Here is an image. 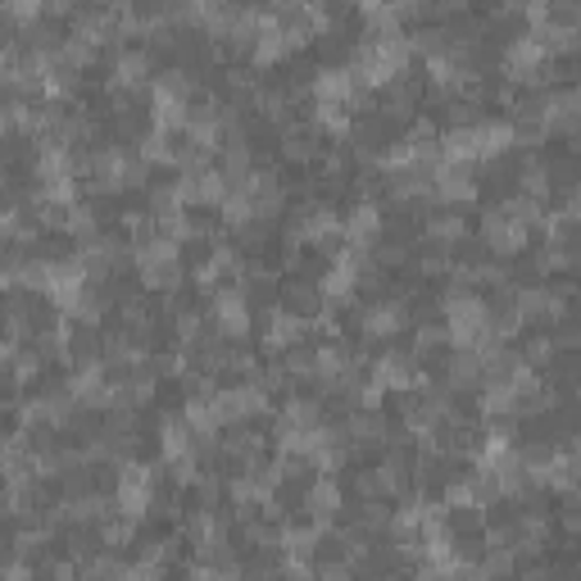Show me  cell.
<instances>
[{
  "label": "cell",
  "mask_w": 581,
  "mask_h": 581,
  "mask_svg": "<svg viewBox=\"0 0 581 581\" xmlns=\"http://www.w3.org/2000/svg\"><path fill=\"white\" fill-rule=\"evenodd\" d=\"M446 336L459 350H487L496 346V314L472 290H450L446 296Z\"/></svg>",
  "instance_id": "1"
},
{
  "label": "cell",
  "mask_w": 581,
  "mask_h": 581,
  "mask_svg": "<svg viewBox=\"0 0 581 581\" xmlns=\"http://www.w3.org/2000/svg\"><path fill=\"white\" fill-rule=\"evenodd\" d=\"M409 69V41L405 32H391V37H368L359 41V51H355V82L359 86H381V82H400Z\"/></svg>",
  "instance_id": "2"
},
{
  "label": "cell",
  "mask_w": 581,
  "mask_h": 581,
  "mask_svg": "<svg viewBox=\"0 0 581 581\" xmlns=\"http://www.w3.org/2000/svg\"><path fill=\"white\" fill-rule=\"evenodd\" d=\"M136 273L151 290H169L182 282V255H177V241L169 236H145L136 246Z\"/></svg>",
  "instance_id": "3"
},
{
  "label": "cell",
  "mask_w": 581,
  "mask_h": 581,
  "mask_svg": "<svg viewBox=\"0 0 581 581\" xmlns=\"http://www.w3.org/2000/svg\"><path fill=\"white\" fill-rule=\"evenodd\" d=\"M114 504H119V513H123L128 522L151 509V504H155V477H151V468L128 463V468L114 477Z\"/></svg>",
  "instance_id": "4"
},
{
  "label": "cell",
  "mask_w": 581,
  "mask_h": 581,
  "mask_svg": "<svg viewBox=\"0 0 581 581\" xmlns=\"http://www.w3.org/2000/svg\"><path fill=\"white\" fill-rule=\"evenodd\" d=\"M546 64H550V45H546L537 32H518V37L509 41V51H504V73H509V78L527 82V78H537Z\"/></svg>",
  "instance_id": "5"
},
{
  "label": "cell",
  "mask_w": 581,
  "mask_h": 581,
  "mask_svg": "<svg viewBox=\"0 0 581 581\" xmlns=\"http://www.w3.org/2000/svg\"><path fill=\"white\" fill-rule=\"evenodd\" d=\"M427 191L441 205H468L472 196H477V182H472V169L468 164H450V160H441L436 164V173H431V182H427Z\"/></svg>",
  "instance_id": "6"
},
{
  "label": "cell",
  "mask_w": 581,
  "mask_h": 581,
  "mask_svg": "<svg viewBox=\"0 0 581 581\" xmlns=\"http://www.w3.org/2000/svg\"><path fill=\"white\" fill-rule=\"evenodd\" d=\"M210 318L223 327V336H246L251 327V296L241 286H218L210 300Z\"/></svg>",
  "instance_id": "7"
},
{
  "label": "cell",
  "mask_w": 581,
  "mask_h": 581,
  "mask_svg": "<svg viewBox=\"0 0 581 581\" xmlns=\"http://www.w3.org/2000/svg\"><path fill=\"white\" fill-rule=\"evenodd\" d=\"M364 282V255L359 251H342L327 259V273H323V300H346L350 290Z\"/></svg>",
  "instance_id": "8"
},
{
  "label": "cell",
  "mask_w": 581,
  "mask_h": 581,
  "mask_svg": "<svg viewBox=\"0 0 581 581\" xmlns=\"http://www.w3.org/2000/svg\"><path fill=\"white\" fill-rule=\"evenodd\" d=\"M355 95H359V82H355L350 69H318V73H314V101H318V105H342V110H350Z\"/></svg>",
  "instance_id": "9"
},
{
  "label": "cell",
  "mask_w": 581,
  "mask_h": 581,
  "mask_svg": "<svg viewBox=\"0 0 581 581\" xmlns=\"http://www.w3.org/2000/svg\"><path fill=\"white\" fill-rule=\"evenodd\" d=\"M418 381V368L409 355H381L373 364V386L377 391H409V386Z\"/></svg>",
  "instance_id": "10"
},
{
  "label": "cell",
  "mask_w": 581,
  "mask_h": 581,
  "mask_svg": "<svg viewBox=\"0 0 581 581\" xmlns=\"http://www.w3.org/2000/svg\"><path fill=\"white\" fill-rule=\"evenodd\" d=\"M342 232H346V241H350V251H368L373 241L381 236V214H377V205H355L350 218L342 223Z\"/></svg>",
  "instance_id": "11"
},
{
  "label": "cell",
  "mask_w": 581,
  "mask_h": 581,
  "mask_svg": "<svg viewBox=\"0 0 581 581\" xmlns=\"http://www.w3.org/2000/svg\"><path fill=\"white\" fill-rule=\"evenodd\" d=\"M405 323H409V314H405L400 300H377V305H368V309L359 314V327H364L368 336H391V332H400Z\"/></svg>",
  "instance_id": "12"
},
{
  "label": "cell",
  "mask_w": 581,
  "mask_h": 581,
  "mask_svg": "<svg viewBox=\"0 0 581 581\" xmlns=\"http://www.w3.org/2000/svg\"><path fill=\"white\" fill-rule=\"evenodd\" d=\"M305 504L314 513V527H323V522H332L336 513H342V487H336L332 477H318L309 487V496H305Z\"/></svg>",
  "instance_id": "13"
},
{
  "label": "cell",
  "mask_w": 581,
  "mask_h": 581,
  "mask_svg": "<svg viewBox=\"0 0 581 581\" xmlns=\"http://www.w3.org/2000/svg\"><path fill=\"white\" fill-rule=\"evenodd\" d=\"M336 232H342V218H336L332 210H323V205H314V210H305V218L296 223V232H290V236L309 241V246H323V241L336 236Z\"/></svg>",
  "instance_id": "14"
},
{
  "label": "cell",
  "mask_w": 581,
  "mask_h": 581,
  "mask_svg": "<svg viewBox=\"0 0 581 581\" xmlns=\"http://www.w3.org/2000/svg\"><path fill=\"white\" fill-rule=\"evenodd\" d=\"M145 78H151V51H145V45H128V51H119L114 82L119 86H145Z\"/></svg>",
  "instance_id": "15"
},
{
  "label": "cell",
  "mask_w": 581,
  "mask_h": 581,
  "mask_svg": "<svg viewBox=\"0 0 581 581\" xmlns=\"http://www.w3.org/2000/svg\"><path fill=\"white\" fill-rule=\"evenodd\" d=\"M305 336V318H296L290 309H273L268 314V327H264V342L273 346V350H286V346H296Z\"/></svg>",
  "instance_id": "16"
},
{
  "label": "cell",
  "mask_w": 581,
  "mask_h": 581,
  "mask_svg": "<svg viewBox=\"0 0 581 581\" xmlns=\"http://www.w3.org/2000/svg\"><path fill=\"white\" fill-rule=\"evenodd\" d=\"M160 577H164L160 554H141L132 568H123V572H119V581H160Z\"/></svg>",
  "instance_id": "17"
},
{
  "label": "cell",
  "mask_w": 581,
  "mask_h": 581,
  "mask_svg": "<svg viewBox=\"0 0 581 581\" xmlns=\"http://www.w3.org/2000/svg\"><path fill=\"white\" fill-rule=\"evenodd\" d=\"M436 241H455V236H463V218H455V214H441V218H431V227H427Z\"/></svg>",
  "instance_id": "18"
}]
</instances>
